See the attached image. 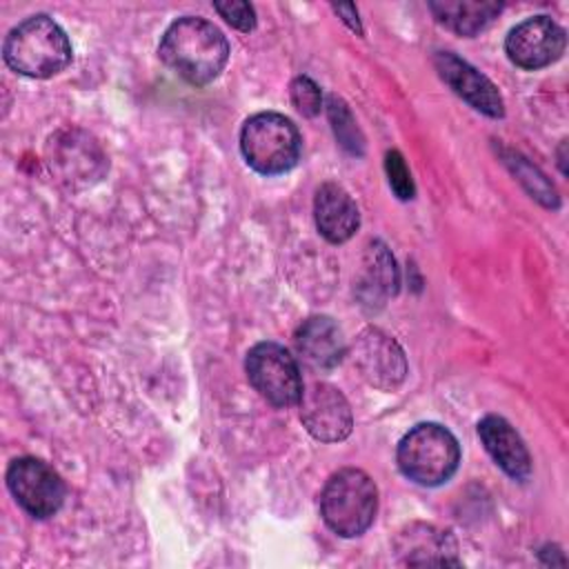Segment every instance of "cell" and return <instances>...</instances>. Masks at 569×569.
<instances>
[{
    "label": "cell",
    "mask_w": 569,
    "mask_h": 569,
    "mask_svg": "<svg viewBox=\"0 0 569 569\" xmlns=\"http://www.w3.org/2000/svg\"><path fill=\"white\" fill-rule=\"evenodd\" d=\"M158 56L182 80L204 87L224 69L229 42L213 22L198 16H182L164 31Z\"/></svg>",
    "instance_id": "1"
},
{
    "label": "cell",
    "mask_w": 569,
    "mask_h": 569,
    "mask_svg": "<svg viewBox=\"0 0 569 569\" xmlns=\"http://www.w3.org/2000/svg\"><path fill=\"white\" fill-rule=\"evenodd\" d=\"M71 42L62 27L38 13L16 24L2 44L9 69L27 78H51L71 62Z\"/></svg>",
    "instance_id": "2"
},
{
    "label": "cell",
    "mask_w": 569,
    "mask_h": 569,
    "mask_svg": "<svg viewBox=\"0 0 569 569\" xmlns=\"http://www.w3.org/2000/svg\"><path fill=\"white\" fill-rule=\"evenodd\" d=\"M376 511L378 487L362 469H338L325 482L320 493V516L333 533L342 538L362 536L371 527Z\"/></svg>",
    "instance_id": "3"
},
{
    "label": "cell",
    "mask_w": 569,
    "mask_h": 569,
    "mask_svg": "<svg viewBox=\"0 0 569 569\" xmlns=\"http://www.w3.org/2000/svg\"><path fill=\"white\" fill-rule=\"evenodd\" d=\"M396 460L400 471L422 487L447 482L460 465V445L438 422H420L398 442Z\"/></svg>",
    "instance_id": "4"
},
{
    "label": "cell",
    "mask_w": 569,
    "mask_h": 569,
    "mask_svg": "<svg viewBox=\"0 0 569 569\" xmlns=\"http://www.w3.org/2000/svg\"><path fill=\"white\" fill-rule=\"evenodd\" d=\"M300 149V131L282 113H256L240 129V151L247 164L262 176H278L293 169Z\"/></svg>",
    "instance_id": "5"
},
{
    "label": "cell",
    "mask_w": 569,
    "mask_h": 569,
    "mask_svg": "<svg viewBox=\"0 0 569 569\" xmlns=\"http://www.w3.org/2000/svg\"><path fill=\"white\" fill-rule=\"evenodd\" d=\"M244 371L251 387L273 407H291L302 396L300 367L278 342L253 345L247 353Z\"/></svg>",
    "instance_id": "6"
},
{
    "label": "cell",
    "mask_w": 569,
    "mask_h": 569,
    "mask_svg": "<svg viewBox=\"0 0 569 569\" xmlns=\"http://www.w3.org/2000/svg\"><path fill=\"white\" fill-rule=\"evenodd\" d=\"M47 164L67 187H91L107 169L109 160L102 147L82 129H62L49 138Z\"/></svg>",
    "instance_id": "7"
},
{
    "label": "cell",
    "mask_w": 569,
    "mask_h": 569,
    "mask_svg": "<svg viewBox=\"0 0 569 569\" xmlns=\"http://www.w3.org/2000/svg\"><path fill=\"white\" fill-rule=\"evenodd\" d=\"M7 487L16 502L33 518L53 516L64 500V482L47 462L24 456L7 469Z\"/></svg>",
    "instance_id": "8"
},
{
    "label": "cell",
    "mask_w": 569,
    "mask_h": 569,
    "mask_svg": "<svg viewBox=\"0 0 569 569\" xmlns=\"http://www.w3.org/2000/svg\"><path fill=\"white\" fill-rule=\"evenodd\" d=\"M567 44L565 29L549 16H533L516 24L507 40V58L527 71H536L556 62Z\"/></svg>",
    "instance_id": "9"
},
{
    "label": "cell",
    "mask_w": 569,
    "mask_h": 569,
    "mask_svg": "<svg viewBox=\"0 0 569 569\" xmlns=\"http://www.w3.org/2000/svg\"><path fill=\"white\" fill-rule=\"evenodd\" d=\"M353 365L360 376L380 391H393L407 376V358L400 345L376 327L360 331L353 345Z\"/></svg>",
    "instance_id": "10"
},
{
    "label": "cell",
    "mask_w": 569,
    "mask_h": 569,
    "mask_svg": "<svg viewBox=\"0 0 569 569\" xmlns=\"http://www.w3.org/2000/svg\"><path fill=\"white\" fill-rule=\"evenodd\" d=\"M305 429L322 442H338L351 433L353 416L347 398L329 382H313L298 400Z\"/></svg>",
    "instance_id": "11"
},
{
    "label": "cell",
    "mask_w": 569,
    "mask_h": 569,
    "mask_svg": "<svg viewBox=\"0 0 569 569\" xmlns=\"http://www.w3.org/2000/svg\"><path fill=\"white\" fill-rule=\"evenodd\" d=\"M433 64L438 76L451 87L456 96H460L469 107L476 111L489 116V118H502L505 116V100L498 91V87L480 73L476 67H471L467 60L458 58L451 51H438L433 56Z\"/></svg>",
    "instance_id": "12"
},
{
    "label": "cell",
    "mask_w": 569,
    "mask_h": 569,
    "mask_svg": "<svg viewBox=\"0 0 569 569\" xmlns=\"http://www.w3.org/2000/svg\"><path fill=\"white\" fill-rule=\"evenodd\" d=\"M293 345L300 362L313 371L333 369L347 353L342 329L329 316L307 318L296 329Z\"/></svg>",
    "instance_id": "13"
},
{
    "label": "cell",
    "mask_w": 569,
    "mask_h": 569,
    "mask_svg": "<svg viewBox=\"0 0 569 569\" xmlns=\"http://www.w3.org/2000/svg\"><path fill=\"white\" fill-rule=\"evenodd\" d=\"M313 218L320 236L331 244L347 242L360 227V211L353 198L336 182L318 187L313 198Z\"/></svg>",
    "instance_id": "14"
},
{
    "label": "cell",
    "mask_w": 569,
    "mask_h": 569,
    "mask_svg": "<svg viewBox=\"0 0 569 569\" xmlns=\"http://www.w3.org/2000/svg\"><path fill=\"white\" fill-rule=\"evenodd\" d=\"M478 436L493 462L513 480H527L531 473V456L518 431L500 416H485L478 422Z\"/></svg>",
    "instance_id": "15"
},
{
    "label": "cell",
    "mask_w": 569,
    "mask_h": 569,
    "mask_svg": "<svg viewBox=\"0 0 569 569\" xmlns=\"http://www.w3.org/2000/svg\"><path fill=\"white\" fill-rule=\"evenodd\" d=\"M396 553L400 556V562L409 567L460 565L456 558V540L449 531L422 522H413L398 533Z\"/></svg>",
    "instance_id": "16"
},
{
    "label": "cell",
    "mask_w": 569,
    "mask_h": 569,
    "mask_svg": "<svg viewBox=\"0 0 569 569\" xmlns=\"http://www.w3.org/2000/svg\"><path fill=\"white\" fill-rule=\"evenodd\" d=\"M429 9L445 29L471 38L498 18L502 4L493 0H440L429 2Z\"/></svg>",
    "instance_id": "17"
},
{
    "label": "cell",
    "mask_w": 569,
    "mask_h": 569,
    "mask_svg": "<svg viewBox=\"0 0 569 569\" xmlns=\"http://www.w3.org/2000/svg\"><path fill=\"white\" fill-rule=\"evenodd\" d=\"M398 291V267L382 242H371L365 253L360 273V296L365 302L382 305L385 298Z\"/></svg>",
    "instance_id": "18"
},
{
    "label": "cell",
    "mask_w": 569,
    "mask_h": 569,
    "mask_svg": "<svg viewBox=\"0 0 569 569\" xmlns=\"http://www.w3.org/2000/svg\"><path fill=\"white\" fill-rule=\"evenodd\" d=\"M327 113H329V122L333 127V133L338 138V142L353 156H362L365 151V138L356 124V118L351 116L349 107L345 104V100H340L338 96H329L327 98Z\"/></svg>",
    "instance_id": "19"
},
{
    "label": "cell",
    "mask_w": 569,
    "mask_h": 569,
    "mask_svg": "<svg viewBox=\"0 0 569 569\" xmlns=\"http://www.w3.org/2000/svg\"><path fill=\"white\" fill-rule=\"evenodd\" d=\"M513 167V173L518 176V180L529 189V193L533 198H538L545 207H558V193L553 189V184H549V180L536 169L531 167L525 158L516 156L513 160H507Z\"/></svg>",
    "instance_id": "20"
},
{
    "label": "cell",
    "mask_w": 569,
    "mask_h": 569,
    "mask_svg": "<svg viewBox=\"0 0 569 569\" xmlns=\"http://www.w3.org/2000/svg\"><path fill=\"white\" fill-rule=\"evenodd\" d=\"M385 171H387L389 187L393 189V193L400 200H411L413 193H416V187H413L411 173H409L407 162H405L400 151H396V149L387 151V156H385Z\"/></svg>",
    "instance_id": "21"
},
{
    "label": "cell",
    "mask_w": 569,
    "mask_h": 569,
    "mask_svg": "<svg viewBox=\"0 0 569 569\" xmlns=\"http://www.w3.org/2000/svg\"><path fill=\"white\" fill-rule=\"evenodd\" d=\"M289 89H291V102H293V107L302 116L313 118V116L320 113V109H322V93H320V87L311 78L298 76V78H293Z\"/></svg>",
    "instance_id": "22"
},
{
    "label": "cell",
    "mask_w": 569,
    "mask_h": 569,
    "mask_svg": "<svg viewBox=\"0 0 569 569\" xmlns=\"http://www.w3.org/2000/svg\"><path fill=\"white\" fill-rule=\"evenodd\" d=\"M213 9L220 13V18H224L238 31H251L256 27V11L249 2H242V0L213 2Z\"/></svg>",
    "instance_id": "23"
},
{
    "label": "cell",
    "mask_w": 569,
    "mask_h": 569,
    "mask_svg": "<svg viewBox=\"0 0 569 569\" xmlns=\"http://www.w3.org/2000/svg\"><path fill=\"white\" fill-rule=\"evenodd\" d=\"M333 11L338 16H342V20L358 33H362V27H360V20H358V11L353 4H333Z\"/></svg>",
    "instance_id": "24"
}]
</instances>
